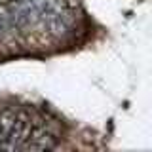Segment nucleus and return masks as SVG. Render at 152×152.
<instances>
[{"instance_id":"1","label":"nucleus","mask_w":152,"mask_h":152,"mask_svg":"<svg viewBox=\"0 0 152 152\" xmlns=\"http://www.w3.org/2000/svg\"><path fill=\"white\" fill-rule=\"evenodd\" d=\"M8 27H10V23H8V15H4V13H0V36H2V32L6 31Z\"/></svg>"}]
</instances>
